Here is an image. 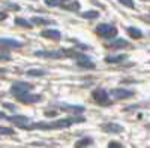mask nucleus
Wrapping results in <instances>:
<instances>
[{
    "mask_svg": "<svg viewBox=\"0 0 150 148\" xmlns=\"http://www.w3.org/2000/svg\"><path fill=\"white\" fill-rule=\"evenodd\" d=\"M59 2H68V0H59Z\"/></svg>",
    "mask_w": 150,
    "mask_h": 148,
    "instance_id": "29",
    "label": "nucleus"
},
{
    "mask_svg": "<svg viewBox=\"0 0 150 148\" xmlns=\"http://www.w3.org/2000/svg\"><path fill=\"white\" fill-rule=\"evenodd\" d=\"M81 17L86 18V20H95V18L99 17V12L98 11H86L81 14Z\"/></svg>",
    "mask_w": 150,
    "mask_h": 148,
    "instance_id": "19",
    "label": "nucleus"
},
{
    "mask_svg": "<svg viewBox=\"0 0 150 148\" xmlns=\"http://www.w3.org/2000/svg\"><path fill=\"white\" fill-rule=\"evenodd\" d=\"M128 55L126 54H120V55H107L105 57V61L107 63H120V61L126 60Z\"/></svg>",
    "mask_w": 150,
    "mask_h": 148,
    "instance_id": "15",
    "label": "nucleus"
},
{
    "mask_svg": "<svg viewBox=\"0 0 150 148\" xmlns=\"http://www.w3.org/2000/svg\"><path fill=\"white\" fill-rule=\"evenodd\" d=\"M9 121L12 123V124H15L17 127L27 129V130H29V127L32 124V123L29 121V118L24 117V115H12V117H9Z\"/></svg>",
    "mask_w": 150,
    "mask_h": 148,
    "instance_id": "5",
    "label": "nucleus"
},
{
    "mask_svg": "<svg viewBox=\"0 0 150 148\" xmlns=\"http://www.w3.org/2000/svg\"><path fill=\"white\" fill-rule=\"evenodd\" d=\"M102 129H104L105 132H108V133H119V132L123 130V127H122L120 124H114V123H108V124H104Z\"/></svg>",
    "mask_w": 150,
    "mask_h": 148,
    "instance_id": "13",
    "label": "nucleus"
},
{
    "mask_svg": "<svg viewBox=\"0 0 150 148\" xmlns=\"http://www.w3.org/2000/svg\"><path fill=\"white\" fill-rule=\"evenodd\" d=\"M60 108H63V111H68V112H72V114H81V112H84V106H81V105L60 103Z\"/></svg>",
    "mask_w": 150,
    "mask_h": 148,
    "instance_id": "10",
    "label": "nucleus"
},
{
    "mask_svg": "<svg viewBox=\"0 0 150 148\" xmlns=\"http://www.w3.org/2000/svg\"><path fill=\"white\" fill-rule=\"evenodd\" d=\"M36 57H45V58H60L65 55L63 49H56V51H48V49H41V51H36L35 53Z\"/></svg>",
    "mask_w": 150,
    "mask_h": 148,
    "instance_id": "6",
    "label": "nucleus"
},
{
    "mask_svg": "<svg viewBox=\"0 0 150 148\" xmlns=\"http://www.w3.org/2000/svg\"><path fill=\"white\" fill-rule=\"evenodd\" d=\"M126 30H128V33L131 34V38H134V39H141V38H143L141 30H138L137 27H128Z\"/></svg>",
    "mask_w": 150,
    "mask_h": 148,
    "instance_id": "16",
    "label": "nucleus"
},
{
    "mask_svg": "<svg viewBox=\"0 0 150 148\" xmlns=\"http://www.w3.org/2000/svg\"><path fill=\"white\" fill-rule=\"evenodd\" d=\"M77 65H78L80 67H84V69H93V67H95V63H93L90 58H87V57L80 58V60L77 61Z\"/></svg>",
    "mask_w": 150,
    "mask_h": 148,
    "instance_id": "14",
    "label": "nucleus"
},
{
    "mask_svg": "<svg viewBox=\"0 0 150 148\" xmlns=\"http://www.w3.org/2000/svg\"><path fill=\"white\" fill-rule=\"evenodd\" d=\"M108 148H122V144L120 142H116V141H111L108 144Z\"/></svg>",
    "mask_w": 150,
    "mask_h": 148,
    "instance_id": "24",
    "label": "nucleus"
},
{
    "mask_svg": "<svg viewBox=\"0 0 150 148\" xmlns=\"http://www.w3.org/2000/svg\"><path fill=\"white\" fill-rule=\"evenodd\" d=\"M119 2H120L123 6H128V8H131V9H134V8H135L134 0H119Z\"/></svg>",
    "mask_w": 150,
    "mask_h": 148,
    "instance_id": "23",
    "label": "nucleus"
},
{
    "mask_svg": "<svg viewBox=\"0 0 150 148\" xmlns=\"http://www.w3.org/2000/svg\"><path fill=\"white\" fill-rule=\"evenodd\" d=\"M41 36H44V38H48V39H51V41H60V38H62V34H60L59 30H51V29L42 30V32H41Z\"/></svg>",
    "mask_w": 150,
    "mask_h": 148,
    "instance_id": "11",
    "label": "nucleus"
},
{
    "mask_svg": "<svg viewBox=\"0 0 150 148\" xmlns=\"http://www.w3.org/2000/svg\"><path fill=\"white\" fill-rule=\"evenodd\" d=\"M65 9H68V11H78L80 9V3L78 2H74V3H71V5H62Z\"/></svg>",
    "mask_w": 150,
    "mask_h": 148,
    "instance_id": "22",
    "label": "nucleus"
},
{
    "mask_svg": "<svg viewBox=\"0 0 150 148\" xmlns=\"http://www.w3.org/2000/svg\"><path fill=\"white\" fill-rule=\"evenodd\" d=\"M32 22L35 24V26H39V24H54V21H51V20H47V18H39V17H33L32 18Z\"/></svg>",
    "mask_w": 150,
    "mask_h": 148,
    "instance_id": "18",
    "label": "nucleus"
},
{
    "mask_svg": "<svg viewBox=\"0 0 150 148\" xmlns=\"http://www.w3.org/2000/svg\"><path fill=\"white\" fill-rule=\"evenodd\" d=\"M110 93L114 96V97H117V99H128V97L134 96V91H131V90H125V88H112Z\"/></svg>",
    "mask_w": 150,
    "mask_h": 148,
    "instance_id": "8",
    "label": "nucleus"
},
{
    "mask_svg": "<svg viewBox=\"0 0 150 148\" xmlns=\"http://www.w3.org/2000/svg\"><path fill=\"white\" fill-rule=\"evenodd\" d=\"M2 106H3V108H8V109H15V105H12V103H6V102H5V103H2Z\"/></svg>",
    "mask_w": 150,
    "mask_h": 148,
    "instance_id": "28",
    "label": "nucleus"
},
{
    "mask_svg": "<svg viewBox=\"0 0 150 148\" xmlns=\"http://www.w3.org/2000/svg\"><path fill=\"white\" fill-rule=\"evenodd\" d=\"M107 45H108L110 48H126V46H129L131 43H129L126 39H123V38H114L112 41H110Z\"/></svg>",
    "mask_w": 150,
    "mask_h": 148,
    "instance_id": "9",
    "label": "nucleus"
},
{
    "mask_svg": "<svg viewBox=\"0 0 150 148\" xmlns=\"http://www.w3.org/2000/svg\"><path fill=\"white\" fill-rule=\"evenodd\" d=\"M92 138H83L80 141H77V144H75V148H84V147H89L92 145Z\"/></svg>",
    "mask_w": 150,
    "mask_h": 148,
    "instance_id": "17",
    "label": "nucleus"
},
{
    "mask_svg": "<svg viewBox=\"0 0 150 148\" xmlns=\"http://www.w3.org/2000/svg\"><path fill=\"white\" fill-rule=\"evenodd\" d=\"M92 97L93 100L98 103V105H111V100H110V96H108V91L104 90V88H96L93 93H92Z\"/></svg>",
    "mask_w": 150,
    "mask_h": 148,
    "instance_id": "3",
    "label": "nucleus"
},
{
    "mask_svg": "<svg viewBox=\"0 0 150 148\" xmlns=\"http://www.w3.org/2000/svg\"><path fill=\"white\" fill-rule=\"evenodd\" d=\"M32 87H33L32 84H29V82H24V81H20V82H15V84L11 87V93L17 97V96H21V94H26V93H29V91L32 90Z\"/></svg>",
    "mask_w": 150,
    "mask_h": 148,
    "instance_id": "4",
    "label": "nucleus"
},
{
    "mask_svg": "<svg viewBox=\"0 0 150 148\" xmlns=\"http://www.w3.org/2000/svg\"><path fill=\"white\" fill-rule=\"evenodd\" d=\"M45 115L47 117H54V115H57V111H45Z\"/></svg>",
    "mask_w": 150,
    "mask_h": 148,
    "instance_id": "27",
    "label": "nucleus"
},
{
    "mask_svg": "<svg viewBox=\"0 0 150 148\" xmlns=\"http://www.w3.org/2000/svg\"><path fill=\"white\" fill-rule=\"evenodd\" d=\"M96 34H99L101 38L110 39V38H116L117 36V29L111 24H99V26L95 29Z\"/></svg>",
    "mask_w": 150,
    "mask_h": 148,
    "instance_id": "2",
    "label": "nucleus"
},
{
    "mask_svg": "<svg viewBox=\"0 0 150 148\" xmlns=\"http://www.w3.org/2000/svg\"><path fill=\"white\" fill-rule=\"evenodd\" d=\"M17 100L21 102V103H36V102H41L42 100V96L41 94H21V96H17Z\"/></svg>",
    "mask_w": 150,
    "mask_h": 148,
    "instance_id": "7",
    "label": "nucleus"
},
{
    "mask_svg": "<svg viewBox=\"0 0 150 148\" xmlns=\"http://www.w3.org/2000/svg\"><path fill=\"white\" fill-rule=\"evenodd\" d=\"M45 5H48V6H59L60 2H56V0H45Z\"/></svg>",
    "mask_w": 150,
    "mask_h": 148,
    "instance_id": "26",
    "label": "nucleus"
},
{
    "mask_svg": "<svg viewBox=\"0 0 150 148\" xmlns=\"http://www.w3.org/2000/svg\"><path fill=\"white\" fill-rule=\"evenodd\" d=\"M15 24L20 26V27H24V29H32L33 22H29L27 20H24V18H15Z\"/></svg>",
    "mask_w": 150,
    "mask_h": 148,
    "instance_id": "20",
    "label": "nucleus"
},
{
    "mask_svg": "<svg viewBox=\"0 0 150 148\" xmlns=\"http://www.w3.org/2000/svg\"><path fill=\"white\" fill-rule=\"evenodd\" d=\"M0 132H2V135H12V133H14V130L8 129V127H2V129H0Z\"/></svg>",
    "mask_w": 150,
    "mask_h": 148,
    "instance_id": "25",
    "label": "nucleus"
},
{
    "mask_svg": "<svg viewBox=\"0 0 150 148\" xmlns=\"http://www.w3.org/2000/svg\"><path fill=\"white\" fill-rule=\"evenodd\" d=\"M84 117H69V118H62V120H56V121H51V123H33L30 124L29 130L30 129H66L75 123H84Z\"/></svg>",
    "mask_w": 150,
    "mask_h": 148,
    "instance_id": "1",
    "label": "nucleus"
},
{
    "mask_svg": "<svg viewBox=\"0 0 150 148\" xmlns=\"http://www.w3.org/2000/svg\"><path fill=\"white\" fill-rule=\"evenodd\" d=\"M0 43H2V46L3 48H20L23 43L21 42H18V41H14V39H8V38H2L0 39Z\"/></svg>",
    "mask_w": 150,
    "mask_h": 148,
    "instance_id": "12",
    "label": "nucleus"
},
{
    "mask_svg": "<svg viewBox=\"0 0 150 148\" xmlns=\"http://www.w3.org/2000/svg\"><path fill=\"white\" fill-rule=\"evenodd\" d=\"M45 70H42V69H30V70H27V75L29 76H44L45 75Z\"/></svg>",
    "mask_w": 150,
    "mask_h": 148,
    "instance_id": "21",
    "label": "nucleus"
}]
</instances>
